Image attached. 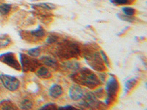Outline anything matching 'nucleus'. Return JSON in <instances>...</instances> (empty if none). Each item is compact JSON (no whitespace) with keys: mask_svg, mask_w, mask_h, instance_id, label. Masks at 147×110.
<instances>
[{"mask_svg":"<svg viewBox=\"0 0 147 110\" xmlns=\"http://www.w3.org/2000/svg\"><path fill=\"white\" fill-rule=\"evenodd\" d=\"M71 78L78 85L85 86L90 89L96 88L102 83L98 76L86 68H83L77 73L72 74Z\"/></svg>","mask_w":147,"mask_h":110,"instance_id":"f257e3e1","label":"nucleus"},{"mask_svg":"<svg viewBox=\"0 0 147 110\" xmlns=\"http://www.w3.org/2000/svg\"><path fill=\"white\" fill-rule=\"evenodd\" d=\"M80 51L78 46L69 40H64L61 42L57 46V54L61 59H70L77 57Z\"/></svg>","mask_w":147,"mask_h":110,"instance_id":"f03ea898","label":"nucleus"},{"mask_svg":"<svg viewBox=\"0 0 147 110\" xmlns=\"http://www.w3.org/2000/svg\"><path fill=\"white\" fill-rule=\"evenodd\" d=\"M119 90V83L113 74H110L105 87V93L107 94L105 101V105H110L116 99Z\"/></svg>","mask_w":147,"mask_h":110,"instance_id":"7ed1b4c3","label":"nucleus"},{"mask_svg":"<svg viewBox=\"0 0 147 110\" xmlns=\"http://www.w3.org/2000/svg\"><path fill=\"white\" fill-rule=\"evenodd\" d=\"M83 57L92 69L100 72L105 70V65H104L99 52H86L83 54Z\"/></svg>","mask_w":147,"mask_h":110,"instance_id":"20e7f679","label":"nucleus"},{"mask_svg":"<svg viewBox=\"0 0 147 110\" xmlns=\"http://www.w3.org/2000/svg\"><path fill=\"white\" fill-rule=\"evenodd\" d=\"M19 60L21 68L23 72L35 71L41 65L39 60H35L34 57H30L29 55L25 54H19Z\"/></svg>","mask_w":147,"mask_h":110,"instance_id":"39448f33","label":"nucleus"},{"mask_svg":"<svg viewBox=\"0 0 147 110\" xmlns=\"http://www.w3.org/2000/svg\"><path fill=\"white\" fill-rule=\"evenodd\" d=\"M0 62H2L4 64H6L9 67L16 70H21L19 61L18 60L16 56L13 52H8L0 54Z\"/></svg>","mask_w":147,"mask_h":110,"instance_id":"423d86ee","label":"nucleus"},{"mask_svg":"<svg viewBox=\"0 0 147 110\" xmlns=\"http://www.w3.org/2000/svg\"><path fill=\"white\" fill-rule=\"evenodd\" d=\"M0 81L2 82L4 87L9 91H16L20 86V82L16 77L7 74H1Z\"/></svg>","mask_w":147,"mask_h":110,"instance_id":"0eeeda50","label":"nucleus"},{"mask_svg":"<svg viewBox=\"0 0 147 110\" xmlns=\"http://www.w3.org/2000/svg\"><path fill=\"white\" fill-rule=\"evenodd\" d=\"M82 101L81 103L85 107L89 108H99L100 102L97 100V98L94 93L92 92H87L86 93L82 95Z\"/></svg>","mask_w":147,"mask_h":110,"instance_id":"6e6552de","label":"nucleus"},{"mask_svg":"<svg viewBox=\"0 0 147 110\" xmlns=\"http://www.w3.org/2000/svg\"><path fill=\"white\" fill-rule=\"evenodd\" d=\"M84 94L83 89L78 84L73 85L69 88V95L70 99L73 101H79L82 99V95Z\"/></svg>","mask_w":147,"mask_h":110,"instance_id":"1a4fd4ad","label":"nucleus"},{"mask_svg":"<svg viewBox=\"0 0 147 110\" xmlns=\"http://www.w3.org/2000/svg\"><path fill=\"white\" fill-rule=\"evenodd\" d=\"M40 63H43L46 66L56 69L58 68V62L55 57L52 56H41L39 59Z\"/></svg>","mask_w":147,"mask_h":110,"instance_id":"9d476101","label":"nucleus"},{"mask_svg":"<svg viewBox=\"0 0 147 110\" xmlns=\"http://www.w3.org/2000/svg\"><path fill=\"white\" fill-rule=\"evenodd\" d=\"M63 93V87L58 84H53L49 89V95L53 99H57Z\"/></svg>","mask_w":147,"mask_h":110,"instance_id":"9b49d317","label":"nucleus"},{"mask_svg":"<svg viewBox=\"0 0 147 110\" xmlns=\"http://www.w3.org/2000/svg\"><path fill=\"white\" fill-rule=\"evenodd\" d=\"M35 74L38 77L43 79H49L52 77L50 71L47 68L44 66H40L35 71Z\"/></svg>","mask_w":147,"mask_h":110,"instance_id":"f8f14e48","label":"nucleus"},{"mask_svg":"<svg viewBox=\"0 0 147 110\" xmlns=\"http://www.w3.org/2000/svg\"><path fill=\"white\" fill-rule=\"evenodd\" d=\"M30 35H32L34 38H43L46 35V31L43 27L39 26L35 30H31L30 32Z\"/></svg>","mask_w":147,"mask_h":110,"instance_id":"ddd939ff","label":"nucleus"},{"mask_svg":"<svg viewBox=\"0 0 147 110\" xmlns=\"http://www.w3.org/2000/svg\"><path fill=\"white\" fill-rule=\"evenodd\" d=\"M137 78H132L130 79L127 80L125 82V85H124V91H125L126 93H127L130 92L132 90H133V88L137 85Z\"/></svg>","mask_w":147,"mask_h":110,"instance_id":"4468645a","label":"nucleus"},{"mask_svg":"<svg viewBox=\"0 0 147 110\" xmlns=\"http://www.w3.org/2000/svg\"><path fill=\"white\" fill-rule=\"evenodd\" d=\"M41 53V50H40V46H36L34 48H30L27 50V55H29L30 57H34V58H37L38 57Z\"/></svg>","mask_w":147,"mask_h":110,"instance_id":"2eb2a0df","label":"nucleus"},{"mask_svg":"<svg viewBox=\"0 0 147 110\" xmlns=\"http://www.w3.org/2000/svg\"><path fill=\"white\" fill-rule=\"evenodd\" d=\"M19 107L22 109H31L33 107V103L30 99H24L22 101L20 102Z\"/></svg>","mask_w":147,"mask_h":110,"instance_id":"dca6fc26","label":"nucleus"},{"mask_svg":"<svg viewBox=\"0 0 147 110\" xmlns=\"http://www.w3.org/2000/svg\"><path fill=\"white\" fill-rule=\"evenodd\" d=\"M2 109H16L17 107L10 100H3L0 102Z\"/></svg>","mask_w":147,"mask_h":110,"instance_id":"f3484780","label":"nucleus"},{"mask_svg":"<svg viewBox=\"0 0 147 110\" xmlns=\"http://www.w3.org/2000/svg\"><path fill=\"white\" fill-rule=\"evenodd\" d=\"M12 9V5L10 4L3 3L0 5V14L2 15H8Z\"/></svg>","mask_w":147,"mask_h":110,"instance_id":"a211bd4d","label":"nucleus"},{"mask_svg":"<svg viewBox=\"0 0 147 110\" xmlns=\"http://www.w3.org/2000/svg\"><path fill=\"white\" fill-rule=\"evenodd\" d=\"M110 3L116 6H121V5H132L136 0H109Z\"/></svg>","mask_w":147,"mask_h":110,"instance_id":"6ab92c4d","label":"nucleus"},{"mask_svg":"<svg viewBox=\"0 0 147 110\" xmlns=\"http://www.w3.org/2000/svg\"><path fill=\"white\" fill-rule=\"evenodd\" d=\"M35 7H39L41 8L44 9V10H53L56 9V5H54L52 3H49V2H45V3H38L35 5Z\"/></svg>","mask_w":147,"mask_h":110,"instance_id":"aec40b11","label":"nucleus"},{"mask_svg":"<svg viewBox=\"0 0 147 110\" xmlns=\"http://www.w3.org/2000/svg\"><path fill=\"white\" fill-rule=\"evenodd\" d=\"M117 16L119 19H121V21H124L127 22H134L136 21V18L134 16H129V15H124V14H117Z\"/></svg>","mask_w":147,"mask_h":110,"instance_id":"412c9836","label":"nucleus"},{"mask_svg":"<svg viewBox=\"0 0 147 110\" xmlns=\"http://www.w3.org/2000/svg\"><path fill=\"white\" fill-rule=\"evenodd\" d=\"M122 12L124 15H129V16H134L136 14V10L131 7H124L121 8Z\"/></svg>","mask_w":147,"mask_h":110,"instance_id":"4be33fe9","label":"nucleus"},{"mask_svg":"<svg viewBox=\"0 0 147 110\" xmlns=\"http://www.w3.org/2000/svg\"><path fill=\"white\" fill-rule=\"evenodd\" d=\"M99 53H100L101 57H102L103 62L105 63V65L107 68H110V60H109V59H108V57H107V54H106L104 52V51H102V50L99 51Z\"/></svg>","mask_w":147,"mask_h":110,"instance_id":"5701e85b","label":"nucleus"},{"mask_svg":"<svg viewBox=\"0 0 147 110\" xmlns=\"http://www.w3.org/2000/svg\"><path fill=\"white\" fill-rule=\"evenodd\" d=\"M79 67H80V64L75 62H67L66 65H65V68L71 70H78Z\"/></svg>","mask_w":147,"mask_h":110,"instance_id":"b1692460","label":"nucleus"},{"mask_svg":"<svg viewBox=\"0 0 147 110\" xmlns=\"http://www.w3.org/2000/svg\"><path fill=\"white\" fill-rule=\"evenodd\" d=\"M59 40V37L57 35L52 34V35H49L47 38V43L48 44H55V42H57Z\"/></svg>","mask_w":147,"mask_h":110,"instance_id":"393cba45","label":"nucleus"},{"mask_svg":"<svg viewBox=\"0 0 147 110\" xmlns=\"http://www.w3.org/2000/svg\"><path fill=\"white\" fill-rule=\"evenodd\" d=\"M11 43V40L10 38H0V48H5L7 46Z\"/></svg>","mask_w":147,"mask_h":110,"instance_id":"a878e982","label":"nucleus"},{"mask_svg":"<svg viewBox=\"0 0 147 110\" xmlns=\"http://www.w3.org/2000/svg\"><path fill=\"white\" fill-rule=\"evenodd\" d=\"M57 109V107L55 103H46L43 107H40V109Z\"/></svg>","mask_w":147,"mask_h":110,"instance_id":"bb28decb","label":"nucleus"},{"mask_svg":"<svg viewBox=\"0 0 147 110\" xmlns=\"http://www.w3.org/2000/svg\"><path fill=\"white\" fill-rule=\"evenodd\" d=\"M94 95L97 97V98H102L104 96V94H105V92H104L103 88L102 87H99V88L96 90L94 92Z\"/></svg>","mask_w":147,"mask_h":110,"instance_id":"cd10ccee","label":"nucleus"},{"mask_svg":"<svg viewBox=\"0 0 147 110\" xmlns=\"http://www.w3.org/2000/svg\"><path fill=\"white\" fill-rule=\"evenodd\" d=\"M98 77H99V80L101 81V82H105V79H106V74L105 73H98Z\"/></svg>","mask_w":147,"mask_h":110,"instance_id":"c85d7f7f","label":"nucleus"},{"mask_svg":"<svg viewBox=\"0 0 147 110\" xmlns=\"http://www.w3.org/2000/svg\"><path fill=\"white\" fill-rule=\"evenodd\" d=\"M57 109H76L75 107L71 105H66V106H64V107H60Z\"/></svg>","mask_w":147,"mask_h":110,"instance_id":"c756f323","label":"nucleus"}]
</instances>
